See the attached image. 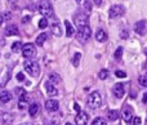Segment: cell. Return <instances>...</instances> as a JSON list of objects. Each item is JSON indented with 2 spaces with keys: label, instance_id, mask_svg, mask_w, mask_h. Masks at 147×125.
I'll return each mask as SVG.
<instances>
[{
  "label": "cell",
  "instance_id": "7bdbcfd3",
  "mask_svg": "<svg viewBox=\"0 0 147 125\" xmlns=\"http://www.w3.org/2000/svg\"><path fill=\"white\" fill-rule=\"evenodd\" d=\"M9 3H14V1H17V0H8Z\"/></svg>",
  "mask_w": 147,
  "mask_h": 125
},
{
  "label": "cell",
  "instance_id": "6da1fadb",
  "mask_svg": "<svg viewBox=\"0 0 147 125\" xmlns=\"http://www.w3.org/2000/svg\"><path fill=\"white\" fill-rule=\"evenodd\" d=\"M23 67H25L26 72H27L28 75H31L32 77H38L39 75H40V66H39L38 62L26 61L25 65H23Z\"/></svg>",
  "mask_w": 147,
  "mask_h": 125
},
{
  "label": "cell",
  "instance_id": "cb8c5ba5",
  "mask_svg": "<svg viewBox=\"0 0 147 125\" xmlns=\"http://www.w3.org/2000/svg\"><path fill=\"white\" fill-rule=\"evenodd\" d=\"M80 59H81V53H75V56H74V58H72V65L75 67H78L79 66V63H80Z\"/></svg>",
  "mask_w": 147,
  "mask_h": 125
},
{
  "label": "cell",
  "instance_id": "60d3db41",
  "mask_svg": "<svg viewBox=\"0 0 147 125\" xmlns=\"http://www.w3.org/2000/svg\"><path fill=\"white\" fill-rule=\"evenodd\" d=\"M27 21H30V17H26V18H23V19H22V22H27Z\"/></svg>",
  "mask_w": 147,
  "mask_h": 125
},
{
  "label": "cell",
  "instance_id": "d4e9b609",
  "mask_svg": "<svg viewBox=\"0 0 147 125\" xmlns=\"http://www.w3.org/2000/svg\"><path fill=\"white\" fill-rule=\"evenodd\" d=\"M138 83H140L141 87L147 88V75H141V76L138 77Z\"/></svg>",
  "mask_w": 147,
  "mask_h": 125
},
{
  "label": "cell",
  "instance_id": "8fae6325",
  "mask_svg": "<svg viewBox=\"0 0 147 125\" xmlns=\"http://www.w3.org/2000/svg\"><path fill=\"white\" fill-rule=\"evenodd\" d=\"M45 108L48 111H51V112L58 111V108H59L58 101H56V99H48V101H45Z\"/></svg>",
  "mask_w": 147,
  "mask_h": 125
},
{
  "label": "cell",
  "instance_id": "9c48e42d",
  "mask_svg": "<svg viewBox=\"0 0 147 125\" xmlns=\"http://www.w3.org/2000/svg\"><path fill=\"white\" fill-rule=\"evenodd\" d=\"M134 31L138 35H145L147 32V21H145V19L138 21L134 25Z\"/></svg>",
  "mask_w": 147,
  "mask_h": 125
},
{
  "label": "cell",
  "instance_id": "8992f818",
  "mask_svg": "<svg viewBox=\"0 0 147 125\" xmlns=\"http://www.w3.org/2000/svg\"><path fill=\"white\" fill-rule=\"evenodd\" d=\"M74 21H75L78 28L85 27V26H88V14H85V13H79V14H76L75 17H74Z\"/></svg>",
  "mask_w": 147,
  "mask_h": 125
},
{
  "label": "cell",
  "instance_id": "7c38bea8",
  "mask_svg": "<svg viewBox=\"0 0 147 125\" xmlns=\"http://www.w3.org/2000/svg\"><path fill=\"white\" fill-rule=\"evenodd\" d=\"M112 92H114V95L116 98H123V97H124V93H125L124 84H121V83L116 84L114 87V89H112Z\"/></svg>",
  "mask_w": 147,
  "mask_h": 125
},
{
  "label": "cell",
  "instance_id": "484cf974",
  "mask_svg": "<svg viewBox=\"0 0 147 125\" xmlns=\"http://www.w3.org/2000/svg\"><path fill=\"white\" fill-rule=\"evenodd\" d=\"M27 102H28V98H22V99L18 101V108L20 110H25L26 106H27Z\"/></svg>",
  "mask_w": 147,
  "mask_h": 125
},
{
  "label": "cell",
  "instance_id": "52a82bcc",
  "mask_svg": "<svg viewBox=\"0 0 147 125\" xmlns=\"http://www.w3.org/2000/svg\"><path fill=\"white\" fill-rule=\"evenodd\" d=\"M90 36H92V30H90V27H89V26H85V27L79 28L78 38L80 39V40L86 41V40H89V39H90Z\"/></svg>",
  "mask_w": 147,
  "mask_h": 125
},
{
  "label": "cell",
  "instance_id": "2e32d148",
  "mask_svg": "<svg viewBox=\"0 0 147 125\" xmlns=\"http://www.w3.org/2000/svg\"><path fill=\"white\" fill-rule=\"evenodd\" d=\"M12 101V94H10L9 92H7V90H4V92L0 93V102L1 103H8Z\"/></svg>",
  "mask_w": 147,
  "mask_h": 125
},
{
  "label": "cell",
  "instance_id": "b9f144b4",
  "mask_svg": "<svg viewBox=\"0 0 147 125\" xmlns=\"http://www.w3.org/2000/svg\"><path fill=\"white\" fill-rule=\"evenodd\" d=\"M49 125H58V124H57V123H56V121H52V123H51V124H49Z\"/></svg>",
  "mask_w": 147,
  "mask_h": 125
},
{
  "label": "cell",
  "instance_id": "5bb4252c",
  "mask_svg": "<svg viewBox=\"0 0 147 125\" xmlns=\"http://www.w3.org/2000/svg\"><path fill=\"white\" fill-rule=\"evenodd\" d=\"M4 32L7 36H13V35H18L20 31H18V27L16 25H8L7 27H5Z\"/></svg>",
  "mask_w": 147,
  "mask_h": 125
},
{
  "label": "cell",
  "instance_id": "30bf717a",
  "mask_svg": "<svg viewBox=\"0 0 147 125\" xmlns=\"http://www.w3.org/2000/svg\"><path fill=\"white\" fill-rule=\"evenodd\" d=\"M133 114H134V111H133V108H132V107H129V106H127V107H125L124 110H123L121 116H123V119H124L125 123H130V121H132V119H133Z\"/></svg>",
  "mask_w": 147,
  "mask_h": 125
},
{
  "label": "cell",
  "instance_id": "f546056e",
  "mask_svg": "<svg viewBox=\"0 0 147 125\" xmlns=\"http://www.w3.org/2000/svg\"><path fill=\"white\" fill-rule=\"evenodd\" d=\"M114 57H115V59H121V57H123V48L121 46H119V48L115 50V54H114Z\"/></svg>",
  "mask_w": 147,
  "mask_h": 125
},
{
  "label": "cell",
  "instance_id": "ffe728a7",
  "mask_svg": "<svg viewBox=\"0 0 147 125\" xmlns=\"http://www.w3.org/2000/svg\"><path fill=\"white\" fill-rule=\"evenodd\" d=\"M107 119H109L110 121H115L119 119V112L115 110H110L109 112H107Z\"/></svg>",
  "mask_w": 147,
  "mask_h": 125
},
{
  "label": "cell",
  "instance_id": "83f0119b",
  "mask_svg": "<svg viewBox=\"0 0 147 125\" xmlns=\"http://www.w3.org/2000/svg\"><path fill=\"white\" fill-rule=\"evenodd\" d=\"M22 49V43L21 41H16L12 44V52H20Z\"/></svg>",
  "mask_w": 147,
  "mask_h": 125
},
{
  "label": "cell",
  "instance_id": "74e56055",
  "mask_svg": "<svg viewBox=\"0 0 147 125\" xmlns=\"http://www.w3.org/2000/svg\"><path fill=\"white\" fill-rule=\"evenodd\" d=\"M142 102L145 103V105H147V93H145L143 94V98H142Z\"/></svg>",
  "mask_w": 147,
  "mask_h": 125
},
{
  "label": "cell",
  "instance_id": "7402d4cb",
  "mask_svg": "<svg viewBox=\"0 0 147 125\" xmlns=\"http://www.w3.org/2000/svg\"><path fill=\"white\" fill-rule=\"evenodd\" d=\"M16 94L18 95V98H20V99H22V98H28L26 90L22 89V88H16Z\"/></svg>",
  "mask_w": 147,
  "mask_h": 125
},
{
  "label": "cell",
  "instance_id": "d590c367",
  "mask_svg": "<svg viewBox=\"0 0 147 125\" xmlns=\"http://www.w3.org/2000/svg\"><path fill=\"white\" fill-rule=\"evenodd\" d=\"M17 80L18 81H23V80H25V75H23L22 72H18L17 74Z\"/></svg>",
  "mask_w": 147,
  "mask_h": 125
},
{
  "label": "cell",
  "instance_id": "d6986e66",
  "mask_svg": "<svg viewBox=\"0 0 147 125\" xmlns=\"http://www.w3.org/2000/svg\"><path fill=\"white\" fill-rule=\"evenodd\" d=\"M52 31H53V34L56 36H61L62 35V28H61V26L58 25V22L52 23Z\"/></svg>",
  "mask_w": 147,
  "mask_h": 125
},
{
  "label": "cell",
  "instance_id": "e575fe53",
  "mask_svg": "<svg viewBox=\"0 0 147 125\" xmlns=\"http://www.w3.org/2000/svg\"><path fill=\"white\" fill-rule=\"evenodd\" d=\"M3 18H4V21H10L12 14H10L9 12H4V13H3Z\"/></svg>",
  "mask_w": 147,
  "mask_h": 125
},
{
  "label": "cell",
  "instance_id": "f35d334b",
  "mask_svg": "<svg viewBox=\"0 0 147 125\" xmlns=\"http://www.w3.org/2000/svg\"><path fill=\"white\" fill-rule=\"evenodd\" d=\"M94 3H96V4H97V5H98V7H99V5L102 4V0H94Z\"/></svg>",
  "mask_w": 147,
  "mask_h": 125
},
{
  "label": "cell",
  "instance_id": "5b68a950",
  "mask_svg": "<svg viewBox=\"0 0 147 125\" xmlns=\"http://www.w3.org/2000/svg\"><path fill=\"white\" fill-rule=\"evenodd\" d=\"M125 13V9L121 4H115L110 8L109 10V17L110 18H117V17H121L123 14Z\"/></svg>",
  "mask_w": 147,
  "mask_h": 125
},
{
  "label": "cell",
  "instance_id": "d6a6232c",
  "mask_svg": "<svg viewBox=\"0 0 147 125\" xmlns=\"http://www.w3.org/2000/svg\"><path fill=\"white\" fill-rule=\"evenodd\" d=\"M115 75H116L117 77H120V79H124V77H127V74H125V71H121V70H116V71H115Z\"/></svg>",
  "mask_w": 147,
  "mask_h": 125
},
{
  "label": "cell",
  "instance_id": "4fadbf2b",
  "mask_svg": "<svg viewBox=\"0 0 147 125\" xmlns=\"http://www.w3.org/2000/svg\"><path fill=\"white\" fill-rule=\"evenodd\" d=\"M44 85H45V90H47V93H48V95H52V97H54V95H58V89L54 87L53 83L47 81Z\"/></svg>",
  "mask_w": 147,
  "mask_h": 125
},
{
  "label": "cell",
  "instance_id": "7a4b0ae2",
  "mask_svg": "<svg viewBox=\"0 0 147 125\" xmlns=\"http://www.w3.org/2000/svg\"><path fill=\"white\" fill-rule=\"evenodd\" d=\"M86 103H88V106L90 108H93V110L101 107V105H102V97H101V94H99V92H92L90 94L88 95Z\"/></svg>",
  "mask_w": 147,
  "mask_h": 125
},
{
  "label": "cell",
  "instance_id": "e0dca14e",
  "mask_svg": "<svg viewBox=\"0 0 147 125\" xmlns=\"http://www.w3.org/2000/svg\"><path fill=\"white\" fill-rule=\"evenodd\" d=\"M39 110H40V107H39L38 103H32V105L28 106V114H30V116H36Z\"/></svg>",
  "mask_w": 147,
  "mask_h": 125
},
{
  "label": "cell",
  "instance_id": "277c9868",
  "mask_svg": "<svg viewBox=\"0 0 147 125\" xmlns=\"http://www.w3.org/2000/svg\"><path fill=\"white\" fill-rule=\"evenodd\" d=\"M22 56L25 57L26 59H31L36 56V49H35V45L31 43H27L25 45H22Z\"/></svg>",
  "mask_w": 147,
  "mask_h": 125
},
{
  "label": "cell",
  "instance_id": "603a6c76",
  "mask_svg": "<svg viewBox=\"0 0 147 125\" xmlns=\"http://www.w3.org/2000/svg\"><path fill=\"white\" fill-rule=\"evenodd\" d=\"M81 4H83V7H84V10H85V12L89 14V13H90V10H92V3H90V0H84ZM86 13H85V14H86Z\"/></svg>",
  "mask_w": 147,
  "mask_h": 125
},
{
  "label": "cell",
  "instance_id": "ab89813d",
  "mask_svg": "<svg viewBox=\"0 0 147 125\" xmlns=\"http://www.w3.org/2000/svg\"><path fill=\"white\" fill-rule=\"evenodd\" d=\"M4 22V18H3V13H0V25Z\"/></svg>",
  "mask_w": 147,
  "mask_h": 125
},
{
  "label": "cell",
  "instance_id": "44dd1931",
  "mask_svg": "<svg viewBox=\"0 0 147 125\" xmlns=\"http://www.w3.org/2000/svg\"><path fill=\"white\" fill-rule=\"evenodd\" d=\"M47 39H48V35H47V34H40V35L38 36V38H36V44H38V45H43L44 43H45V40Z\"/></svg>",
  "mask_w": 147,
  "mask_h": 125
},
{
  "label": "cell",
  "instance_id": "8d00e7d4",
  "mask_svg": "<svg viewBox=\"0 0 147 125\" xmlns=\"http://www.w3.org/2000/svg\"><path fill=\"white\" fill-rule=\"evenodd\" d=\"M74 110H75L76 112H80V111H81V108H80V106H79V103H75V105H74Z\"/></svg>",
  "mask_w": 147,
  "mask_h": 125
},
{
  "label": "cell",
  "instance_id": "9a60e30c",
  "mask_svg": "<svg viewBox=\"0 0 147 125\" xmlns=\"http://www.w3.org/2000/svg\"><path fill=\"white\" fill-rule=\"evenodd\" d=\"M96 40L99 41V43H103V41L107 40V34L105 30H102V28H99V30L96 31Z\"/></svg>",
  "mask_w": 147,
  "mask_h": 125
},
{
  "label": "cell",
  "instance_id": "1f68e13d",
  "mask_svg": "<svg viewBox=\"0 0 147 125\" xmlns=\"http://www.w3.org/2000/svg\"><path fill=\"white\" fill-rule=\"evenodd\" d=\"M47 26H48V21H47V18H41L40 21H39V27L40 28H45Z\"/></svg>",
  "mask_w": 147,
  "mask_h": 125
},
{
  "label": "cell",
  "instance_id": "836d02e7",
  "mask_svg": "<svg viewBox=\"0 0 147 125\" xmlns=\"http://www.w3.org/2000/svg\"><path fill=\"white\" fill-rule=\"evenodd\" d=\"M141 123H142V120H141L140 116H134L133 118V125H141Z\"/></svg>",
  "mask_w": 147,
  "mask_h": 125
},
{
  "label": "cell",
  "instance_id": "4dcf8cb0",
  "mask_svg": "<svg viewBox=\"0 0 147 125\" xmlns=\"http://www.w3.org/2000/svg\"><path fill=\"white\" fill-rule=\"evenodd\" d=\"M92 125H106V120L102 118H97L93 120V124Z\"/></svg>",
  "mask_w": 147,
  "mask_h": 125
},
{
  "label": "cell",
  "instance_id": "4316f807",
  "mask_svg": "<svg viewBox=\"0 0 147 125\" xmlns=\"http://www.w3.org/2000/svg\"><path fill=\"white\" fill-rule=\"evenodd\" d=\"M49 81H51V83H56V84H57V83H61L62 80H61V77H59L57 74H51V75H49Z\"/></svg>",
  "mask_w": 147,
  "mask_h": 125
},
{
  "label": "cell",
  "instance_id": "f6af8a7d",
  "mask_svg": "<svg viewBox=\"0 0 147 125\" xmlns=\"http://www.w3.org/2000/svg\"><path fill=\"white\" fill-rule=\"evenodd\" d=\"M21 125H30L28 123H23V124H21Z\"/></svg>",
  "mask_w": 147,
  "mask_h": 125
},
{
  "label": "cell",
  "instance_id": "ba28073f",
  "mask_svg": "<svg viewBox=\"0 0 147 125\" xmlns=\"http://www.w3.org/2000/svg\"><path fill=\"white\" fill-rule=\"evenodd\" d=\"M89 121V115L84 111H80L78 112V115L75 116V123L76 125H86Z\"/></svg>",
  "mask_w": 147,
  "mask_h": 125
},
{
  "label": "cell",
  "instance_id": "bcb514c9",
  "mask_svg": "<svg viewBox=\"0 0 147 125\" xmlns=\"http://www.w3.org/2000/svg\"><path fill=\"white\" fill-rule=\"evenodd\" d=\"M146 124H147V119H146Z\"/></svg>",
  "mask_w": 147,
  "mask_h": 125
},
{
  "label": "cell",
  "instance_id": "ee69618b",
  "mask_svg": "<svg viewBox=\"0 0 147 125\" xmlns=\"http://www.w3.org/2000/svg\"><path fill=\"white\" fill-rule=\"evenodd\" d=\"M76 1H78V3H80V4H81V3H83L84 0H76Z\"/></svg>",
  "mask_w": 147,
  "mask_h": 125
},
{
  "label": "cell",
  "instance_id": "f1b7e54d",
  "mask_svg": "<svg viewBox=\"0 0 147 125\" xmlns=\"http://www.w3.org/2000/svg\"><path fill=\"white\" fill-rule=\"evenodd\" d=\"M98 77L101 80H106L107 77H109V71H107V70H101V71L98 72Z\"/></svg>",
  "mask_w": 147,
  "mask_h": 125
},
{
  "label": "cell",
  "instance_id": "ac0fdd59",
  "mask_svg": "<svg viewBox=\"0 0 147 125\" xmlns=\"http://www.w3.org/2000/svg\"><path fill=\"white\" fill-rule=\"evenodd\" d=\"M65 27H66V35L69 36V38H71V36L75 34V30H74V27H72V25L69 22V21H65Z\"/></svg>",
  "mask_w": 147,
  "mask_h": 125
},
{
  "label": "cell",
  "instance_id": "3957f363",
  "mask_svg": "<svg viewBox=\"0 0 147 125\" xmlns=\"http://www.w3.org/2000/svg\"><path fill=\"white\" fill-rule=\"evenodd\" d=\"M39 12L44 15V18H49V17H53L54 14V10H53V7L49 1H41L38 7Z\"/></svg>",
  "mask_w": 147,
  "mask_h": 125
}]
</instances>
